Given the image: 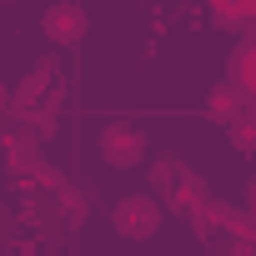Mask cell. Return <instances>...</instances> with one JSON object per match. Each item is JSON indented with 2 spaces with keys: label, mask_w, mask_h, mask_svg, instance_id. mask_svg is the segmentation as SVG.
I'll list each match as a JSON object with an SVG mask.
<instances>
[{
  "label": "cell",
  "mask_w": 256,
  "mask_h": 256,
  "mask_svg": "<svg viewBox=\"0 0 256 256\" xmlns=\"http://www.w3.org/2000/svg\"><path fill=\"white\" fill-rule=\"evenodd\" d=\"M96 146H100V161H106V166H116V171H131V166H141V161H146V136L136 131L131 120H106Z\"/></svg>",
  "instance_id": "obj_2"
},
{
  "label": "cell",
  "mask_w": 256,
  "mask_h": 256,
  "mask_svg": "<svg viewBox=\"0 0 256 256\" xmlns=\"http://www.w3.org/2000/svg\"><path fill=\"white\" fill-rule=\"evenodd\" d=\"M60 216H66V221H70V226H76V221H86V196H80V191H76V186H70V191H66V196H60Z\"/></svg>",
  "instance_id": "obj_9"
},
{
  "label": "cell",
  "mask_w": 256,
  "mask_h": 256,
  "mask_svg": "<svg viewBox=\"0 0 256 256\" xmlns=\"http://www.w3.org/2000/svg\"><path fill=\"white\" fill-rule=\"evenodd\" d=\"M226 136H231V146H236V151L256 156V110H251V116H241V120L231 126V131H226Z\"/></svg>",
  "instance_id": "obj_8"
},
{
  "label": "cell",
  "mask_w": 256,
  "mask_h": 256,
  "mask_svg": "<svg viewBox=\"0 0 256 256\" xmlns=\"http://www.w3.org/2000/svg\"><path fill=\"white\" fill-rule=\"evenodd\" d=\"M40 30L56 46H80L86 30H90V16L76 6V0H56V6H46V16H40Z\"/></svg>",
  "instance_id": "obj_3"
},
{
  "label": "cell",
  "mask_w": 256,
  "mask_h": 256,
  "mask_svg": "<svg viewBox=\"0 0 256 256\" xmlns=\"http://www.w3.org/2000/svg\"><path fill=\"white\" fill-rule=\"evenodd\" d=\"M181 181H186V166H181L176 156L151 161V186H156V196L166 201V211H181Z\"/></svg>",
  "instance_id": "obj_6"
},
{
  "label": "cell",
  "mask_w": 256,
  "mask_h": 256,
  "mask_svg": "<svg viewBox=\"0 0 256 256\" xmlns=\"http://www.w3.org/2000/svg\"><path fill=\"white\" fill-rule=\"evenodd\" d=\"M6 166H10V176H36L46 161H40V136L30 131V126H26V131H20V126H10V131H6Z\"/></svg>",
  "instance_id": "obj_5"
},
{
  "label": "cell",
  "mask_w": 256,
  "mask_h": 256,
  "mask_svg": "<svg viewBox=\"0 0 256 256\" xmlns=\"http://www.w3.org/2000/svg\"><path fill=\"white\" fill-rule=\"evenodd\" d=\"M226 216H231V206H226V201H211V196H206V201H196V206L186 211V221H191V231H196L201 241L221 236V231H226Z\"/></svg>",
  "instance_id": "obj_7"
},
{
  "label": "cell",
  "mask_w": 256,
  "mask_h": 256,
  "mask_svg": "<svg viewBox=\"0 0 256 256\" xmlns=\"http://www.w3.org/2000/svg\"><path fill=\"white\" fill-rule=\"evenodd\" d=\"M246 211H256V176H251V186H246Z\"/></svg>",
  "instance_id": "obj_10"
},
{
  "label": "cell",
  "mask_w": 256,
  "mask_h": 256,
  "mask_svg": "<svg viewBox=\"0 0 256 256\" xmlns=\"http://www.w3.org/2000/svg\"><path fill=\"white\" fill-rule=\"evenodd\" d=\"M241 116H251V90H246V86H231V80L211 86V96H206V120H216V126L231 131Z\"/></svg>",
  "instance_id": "obj_4"
},
{
  "label": "cell",
  "mask_w": 256,
  "mask_h": 256,
  "mask_svg": "<svg viewBox=\"0 0 256 256\" xmlns=\"http://www.w3.org/2000/svg\"><path fill=\"white\" fill-rule=\"evenodd\" d=\"M161 216H166V201L161 196H146V191H131L110 206V231L120 241H151L161 231Z\"/></svg>",
  "instance_id": "obj_1"
}]
</instances>
